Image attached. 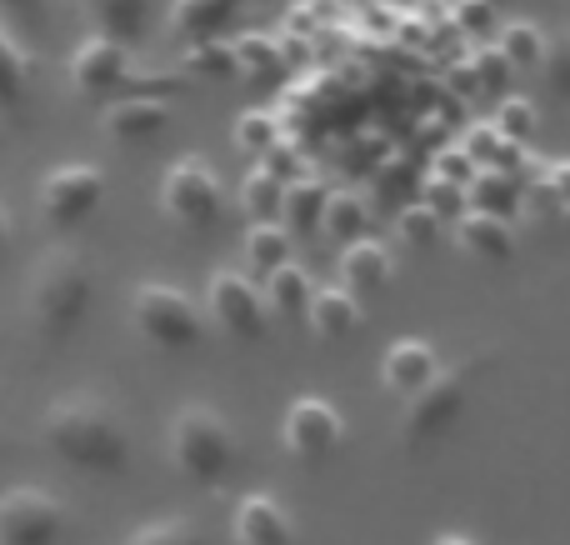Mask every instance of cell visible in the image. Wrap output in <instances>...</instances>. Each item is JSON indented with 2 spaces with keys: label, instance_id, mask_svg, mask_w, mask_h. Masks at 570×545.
I'll return each instance as SVG.
<instances>
[{
  "label": "cell",
  "instance_id": "1",
  "mask_svg": "<svg viewBox=\"0 0 570 545\" xmlns=\"http://www.w3.org/2000/svg\"><path fill=\"white\" fill-rule=\"evenodd\" d=\"M40 440L50 446V456H60L86 476H116L130 460L126 420L96 390H70V396L50 400L40 416Z\"/></svg>",
  "mask_w": 570,
  "mask_h": 545
},
{
  "label": "cell",
  "instance_id": "2",
  "mask_svg": "<svg viewBox=\"0 0 570 545\" xmlns=\"http://www.w3.org/2000/svg\"><path fill=\"white\" fill-rule=\"evenodd\" d=\"M90 290H96V270L80 250L70 246H50L40 250V260L30 266V320L46 340H66L70 330L86 320L90 310Z\"/></svg>",
  "mask_w": 570,
  "mask_h": 545
},
{
  "label": "cell",
  "instance_id": "3",
  "mask_svg": "<svg viewBox=\"0 0 570 545\" xmlns=\"http://www.w3.org/2000/svg\"><path fill=\"white\" fill-rule=\"evenodd\" d=\"M166 456L176 476H186L190 486H220L236 470V430L216 406L190 400L176 410L166 430Z\"/></svg>",
  "mask_w": 570,
  "mask_h": 545
},
{
  "label": "cell",
  "instance_id": "4",
  "mask_svg": "<svg viewBox=\"0 0 570 545\" xmlns=\"http://www.w3.org/2000/svg\"><path fill=\"white\" fill-rule=\"evenodd\" d=\"M130 326L156 350H190L206 336V310L196 306V296L166 286V280H140L130 290Z\"/></svg>",
  "mask_w": 570,
  "mask_h": 545
},
{
  "label": "cell",
  "instance_id": "5",
  "mask_svg": "<svg viewBox=\"0 0 570 545\" xmlns=\"http://www.w3.org/2000/svg\"><path fill=\"white\" fill-rule=\"evenodd\" d=\"M106 200V170L90 166V160H66V166H50L36 186V206L40 220L50 230H76Z\"/></svg>",
  "mask_w": 570,
  "mask_h": 545
},
{
  "label": "cell",
  "instance_id": "6",
  "mask_svg": "<svg viewBox=\"0 0 570 545\" xmlns=\"http://www.w3.org/2000/svg\"><path fill=\"white\" fill-rule=\"evenodd\" d=\"M220 206H226V186H220V176L210 170L206 156L170 160L166 176H160V210H166V220H176L186 230H206L220 220Z\"/></svg>",
  "mask_w": 570,
  "mask_h": 545
},
{
  "label": "cell",
  "instance_id": "7",
  "mask_svg": "<svg viewBox=\"0 0 570 545\" xmlns=\"http://www.w3.org/2000/svg\"><path fill=\"white\" fill-rule=\"evenodd\" d=\"M471 370L475 366H451L435 370L421 390L405 396V416H401V440L405 446H425V440L445 436L465 410V390H471Z\"/></svg>",
  "mask_w": 570,
  "mask_h": 545
},
{
  "label": "cell",
  "instance_id": "8",
  "mask_svg": "<svg viewBox=\"0 0 570 545\" xmlns=\"http://www.w3.org/2000/svg\"><path fill=\"white\" fill-rule=\"evenodd\" d=\"M66 501L46 486L0 490V545H60L66 536Z\"/></svg>",
  "mask_w": 570,
  "mask_h": 545
},
{
  "label": "cell",
  "instance_id": "9",
  "mask_svg": "<svg viewBox=\"0 0 570 545\" xmlns=\"http://www.w3.org/2000/svg\"><path fill=\"white\" fill-rule=\"evenodd\" d=\"M341 440H345V420L325 396H295L291 406H285V420H281L285 456L305 460V466H321Z\"/></svg>",
  "mask_w": 570,
  "mask_h": 545
},
{
  "label": "cell",
  "instance_id": "10",
  "mask_svg": "<svg viewBox=\"0 0 570 545\" xmlns=\"http://www.w3.org/2000/svg\"><path fill=\"white\" fill-rule=\"evenodd\" d=\"M70 90L86 100H110L130 86V46L126 40H110V36H86L76 50H70Z\"/></svg>",
  "mask_w": 570,
  "mask_h": 545
},
{
  "label": "cell",
  "instance_id": "11",
  "mask_svg": "<svg viewBox=\"0 0 570 545\" xmlns=\"http://www.w3.org/2000/svg\"><path fill=\"white\" fill-rule=\"evenodd\" d=\"M206 310L226 336L236 340H261L266 336V296L250 276L240 270H216L206 280Z\"/></svg>",
  "mask_w": 570,
  "mask_h": 545
},
{
  "label": "cell",
  "instance_id": "12",
  "mask_svg": "<svg viewBox=\"0 0 570 545\" xmlns=\"http://www.w3.org/2000/svg\"><path fill=\"white\" fill-rule=\"evenodd\" d=\"M170 126V106L160 96H110L100 110V130L116 146L136 150V146H156Z\"/></svg>",
  "mask_w": 570,
  "mask_h": 545
},
{
  "label": "cell",
  "instance_id": "13",
  "mask_svg": "<svg viewBox=\"0 0 570 545\" xmlns=\"http://www.w3.org/2000/svg\"><path fill=\"white\" fill-rule=\"evenodd\" d=\"M230 541L236 545H291L295 541V521L276 501V490H250V496L236 501Z\"/></svg>",
  "mask_w": 570,
  "mask_h": 545
},
{
  "label": "cell",
  "instance_id": "14",
  "mask_svg": "<svg viewBox=\"0 0 570 545\" xmlns=\"http://www.w3.org/2000/svg\"><path fill=\"white\" fill-rule=\"evenodd\" d=\"M391 276H395V260L375 236H355L341 246V290H351L355 300L381 296L391 286Z\"/></svg>",
  "mask_w": 570,
  "mask_h": 545
},
{
  "label": "cell",
  "instance_id": "15",
  "mask_svg": "<svg viewBox=\"0 0 570 545\" xmlns=\"http://www.w3.org/2000/svg\"><path fill=\"white\" fill-rule=\"evenodd\" d=\"M305 326H311L315 340L335 346V340H351L361 330V300L341 286H325V290H311L305 300Z\"/></svg>",
  "mask_w": 570,
  "mask_h": 545
},
{
  "label": "cell",
  "instance_id": "16",
  "mask_svg": "<svg viewBox=\"0 0 570 545\" xmlns=\"http://www.w3.org/2000/svg\"><path fill=\"white\" fill-rule=\"evenodd\" d=\"M441 370V356H435L431 340H395L391 350L381 356V386L395 390V396H411V390H421L425 380Z\"/></svg>",
  "mask_w": 570,
  "mask_h": 545
},
{
  "label": "cell",
  "instance_id": "17",
  "mask_svg": "<svg viewBox=\"0 0 570 545\" xmlns=\"http://www.w3.org/2000/svg\"><path fill=\"white\" fill-rule=\"evenodd\" d=\"M455 240H461V250H471V256L481 260H511L515 256V230L505 216H491V210H465V216H455Z\"/></svg>",
  "mask_w": 570,
  "mask_h": 545
},
{
  "label": "cell",
  "instance_id": "18",
  "mask_svg": "<svg viewBox=\"0 0 570 545\" xmlns=\"http://www.w3.org/2000/svg\"><path fill=\"white\" fill-rule=\"evenodd\" d=\"M465 200H471L475 210H491V216H505L511 220L515 210H521V180H515V170H501V166H475L471 176H465Z\"/></svg>",
  "mask_w": 570,
  "mask_h": 545
},
{
  "label": "cell",
  "instance_id": "19",
  "mask_svg": "<svg viewBox=\"0 0 570 545\" xmlns=\"http://www.w3.org/2000/svg\"><path fill=\"white\" fill-rule=\"evenodd\" d=\"M325 200H331V186H325V180H315V176H295V180H285L281 226L291 230V236H311V230H321Z\"/></svg>",
  "mask_w": 570,
  "mask_h": 545
},
{
  "label": "cell",
  "instance_id": "20",
  "mask_svg": "<svg viewBox=\"0 0 570 545\" xmlns=\"http://www.w3.org/2000/svg\"><path fill=\"white\" fill-rule=\"evenodd\" d=\"M240 10V0H170V36L176 40H210L220 36L230 16Z\"/></svg>",
  "mask_w": 570,
  "mask_h": 545
},
{
  "label": "cell",
  "instance_id": "21",
  "mask_svg": "<svg viewBox=\"0 0 570 545\" xmlns=\"http://www.w3.org/2000/svg\"><path fill=\"white\" fill-rule=\"evenodd\" d=\"M80 6L96 20L100 36L126 40V46L150 26V16H156V0H80Z\"/></svg>",
  "mask_w": 570,
  "mask_h": 545
},
{
  "label": "cell",
  "instance_id": "22",
  "mask_svg": "<svg viewBox=\"0 0 570 545\" xmlns=\"http://www.w3.org/2000/svg\"><path fill=\"white\" fill-rule=\"evenodd\" d=\"M30 96V50L16 26L0 20V110H20Z\"/></svg>",
  "mask_w": 570,
  "mask_h": 545
},
{
  "label": "cell",
  "instance_id": "23",
  "mask_svg": "<svg viewBox=\"0 0 570 545\" xmlns=\"http://www.w3.org/2000/svg\"><path fill=\"white\" fill-rule=\"evenodd\" d=\"M311 270L305 266H295V260H281L276 270H266V306L276 310V316H305V300H311Z\"/></svg>",
  "mask_w": 570,
  "mask_h": 545
},
{
  "label": "cell",
  "instance_id": "24",
  "mask_svg": "<svg viewBox=\"0 0 570 545\" xmlns=\"http://www.w3.org/2000/svg\"><path fill=\"white\" fill-rule=\"evenodd\" d=\"M495 50L505 56L511 70H535L546 56V36H541V26H531V20H505L501 36H495Z\"/></svg>",
  "mask_w": 570,
  "mask_h": 545
},
{
  "label": "cell",
  "instance_id": "25",
  "mask_svg": "<svg viewBox=\"0 0 570 545\" xmlns=\"http://www.w3.org/2000/svg\"><path fill=\"white\" fill-rule=\"evenodd\" d=\"M246 260L250 270H276L281 260H291V230L281 226V220H250L246 230Z\"/></svg>",
  "mask_w": 570,
  "mask_h": 545
},
{
  "label": "cell",
  "instance_id": "26",
  "mask_svg": "<svg viewBox=\"0 0 570 545\" xmlns=\"http://www.w3.org/2000/svg\"><path fill=\"white\" fill-rule=\"evenodd\" d=\"M281 200H285V180L271 176L266 166H256L246 176V186H240V210L250 220H281Z\"/></svg>",
  "mask_w": 570,
  "mask_h": 545
},
{
  "label": "cell",
  "instance_id": "27",
  "mask_svg": "<svg viewBox=\"0 0 570 545\" xmlns=\"http://www.w3.org/2000/svg\"><path fill=\"white\" fill-rule=\"evenodd\" d=\"M365 226H371V216H365V200L351 196V190H331V200H325V216H321V230H331L335 240H355L365 236Z\"/></svg>",
  "mask_w": 570,
  "mask_h": 545
},
{
  "label": "cell",
  "instance_id": "28",
  "mask_svg": "<svg viewBox=\"0 0 570 545\" xmlns=\"http://www.w3.org/2000/svg\"><path fill=\"white\" fill-rule=\"evenodd\" d=\"M126 545H200V531H196V521H186V516H160V521H146V526L130 531Z\"/></svg>",
  "mask_w": 570,
  "mask_h": 545
},
{
  "label": "cell",
  "instance_id": "29",
  "mask_svg": "<svg viewBox=\"0 0 570 545\" xmlns=\"http://www.w3.org/2000/svg\"><path fill=\"white\" fill-rule=\"evenodd\" d=\"M186 70H196V76H230L236 66V46H220V36L210 40H190L186 46Z\"/></svg>",
  "mask_w": 570,
  "mask_h": 545
},
{
  "label": "cell",
  "instance_id": "30",
  "mask_svg": "<svg viewBox=\"0 0 570 545\" xmlns=\"http://www.w3.org/2000/svg\"><path fill=\"white\" fill-rule=\"evenodd\" d=\"M535 120H541V110H535L531 96H505L501 100V116H495V130H501L505 140H531L535 136Z\"/></svg>",
  "mask_w": 570,
  "mask_h": 545
},
{
  "label": "cell",
  "instance_id": "31",
  "mask_svg": "<svg viewBox=\"0 0 570 545\" xmlns=\"http://www.w3.org/2000/svg\"><path fill=\"white\" fill-rule=\"evenodd\" d=\"M395 230H401L405 246H435V236H441V216L421 200V206H405L401 216H395Z\"/></svg>",
  "mask_w": 570,
  "mask_h": 545
},
{
  "label": "cell",
  "instance_id": "32",
  "mask_svg": "<svg viewBox=\"0 0 570 545\" xmlns=\"http://www.w3.org/2000/svg\"><path fill=\"white\" fill-rule=\"evenodd\" d=\"M271 140H281V130H276V120H271V116L250 110V116H240V120H236V146L246 150V156H261V150H266Z\"/></svg>",
  "mask_w": 570,
  "mask_h": 545
},
{
  "label": "cell",
  "instance_id": "33",
  "mask_svg": "<svg viewBox=\"0 0 570 545\" xmlns=\"http://www.w3.org/2000/svg\"><path fill=\"white\" fill-rule=\"evenodd\" d=\"M0 20L36 36V30H46V20H50V0H0Z\"/></svg>",
  "mask_w": 570,
  "mask_h": 545
},
{
  "label": "cell",
  "instance_id": "34",
  "mask_svg": "<svg viewBox=\"0 0 570 545\" xmlns=\"http://www.w3.org/2000/svg\"><path fill=\"white\" fill-rule=\"evenodd\" d=\"M535 70H546L551 96H570V46H546V56Z\"/></svg>",
  "mask_w": 570,
  "mask_h": 545
},
{
  "label": "cell",
  "instance_id": "35",
  "mask_svg": "<svg viewBox=\"0 0 570 545\" xmlns=\"http://www.w3.org/2000/svg\"><path fill=\"white\" fill-rule=\"evenodd\" d=\"M425 206L435 210V216H451V210H461V200H465V190L455 186V180H445V176H435L431 186H425Z\"/></svg>",
  "mask_w": 570,
  "mask_h": 545
},
{
  "label": "cell",
  "instance_id": "36",
  "mask_svg": "<svg viewBox=\"0 0 570 545\" xmlns=\"http://www.w3.org/2000/svg\"><path fill=\"white\" fill-rule=\"evenodd\" d=\"M261 166H266L271 176H281V180H295V176H301V156H295L285 140H271V146L261 150Z\"/></svg>",
  "mask_w": 570,
  "mask_h": 545
},
{
  "label": "cell",
  "instance_id": "37",
  "mask_svg": "<svg viewBox=\"0 0 570 545\" xmlns=\"http://www.w3.org/2000/svg\"><path fill=\"white\" fill-rule=\"evenodd\" d=\"M455 20H461V30H471V36H485V30L495 26V16H491V0H461V10H455Z\"/></svg>",
  "mask_w": 570,
  "mask_h": 545
},
{
  "label": "cell",
  "instance_id": "38",
  "mask_svg": "<svg viewBox=\"0 0 570 545\" xmlns=\"http://www.w3.org/2000/svg\"><path fill=\"white\" fill-rule=\"evenodd\" d=\"M546 186H551L556 216H570V160H556V166H551V176H546Z\"/></svg>",
  "mask_w": 570,
  "mask_h": 545
},
{
  "label": "cell",
  "instance_id": "39",
  "mask_svg": "<svg viewBox=\"0 0 570 545\" xmlns=\"http://www.w3.org/2000/svg\"><path fill=\"white\" fill-rule=\"evenodd\" d=\"M471 156L465 150H445L441 160H435V176H445V180H455V186H465V176H471Z\"/></svg>",
  "mask_w": 570,
  "mask_h": 545
},
{
  "label": "cell",
  "instance_id": "40",
  "mask_svg": "<svg viewBox=\"0 0 570 545\" xmlns=\"http://www.w3.org/2000/svg\"><path fill=\"white\" fill-rule=\"evenodd\" d=\"M431 545H481V541L465 536V531H441V536H435Z\"/></svg>",
  "mask_w": 570,
  "mask_h": 545
},
{
  "label": "cell",
  "instance_id": "41",
  "mask_svg": "<svg viewBox=\"0 0 570 545\" xmlns=\"http://www.w3.org/2000/svg\"><path fill=\"white\" fill-rule=\"evenodd\" d=\"M6 246H10V210L0 206V250H6Z\"/></svg>",
  "mask_w": 570,
  "mask_h": 545
}]
</instances>
